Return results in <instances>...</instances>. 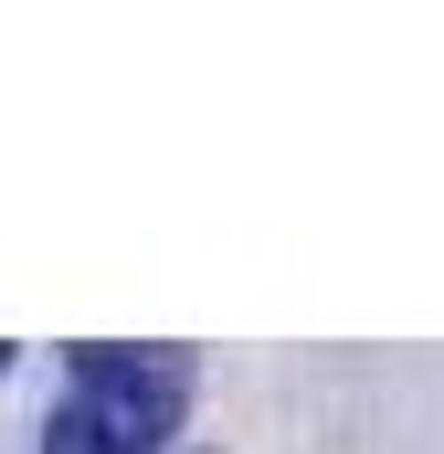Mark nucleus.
Here are the masks:
<instances>
[{
  "instance_id": "3",
  "label": "nucleus",
  "mask_w": 444,
  "mask_h": 454,
  "mask_svg": "<svg viewBox=\"0 0 444 454\" xmlns=\"http://www.w3.org/2000/svg\"><path fill=\"white\" fill-rule=\"evenodd\" d=\"M0 370H11V348H0Z\"/></svg>"
},
{
  "instance_id": "1",
  "label": "nucleus",
  "mask_w": 444,
  "mask_h": 454,
  "mask_svg": "<svg viewBox=\"0 0 444 454\" xmlns=\"http://www.w3.org/2000/svg\"><path fill=\"white\" fill-rule=\"evenodd\" d=\"M191 391H202V359L191 348H116V339H96V348L64 359V402H85L116 444H138V454H159L191 423Z\"/></svg>"
},
{
  "instance_id": "2",
  "label": "nucleus",
  "mask_w": 444,
  "mask_h": 454,
  "mask_svg": "<svg viewBox=\"0 0 444 454\" xmlns=\"http://www.w3.org/2000/svg\"><path fill=\"white\" fill-rule=\"evenodd\" d=\"M43 454H138V444H116V434L85 412V402H53V423H43Z\"/></svg>"
}]
</instances>
